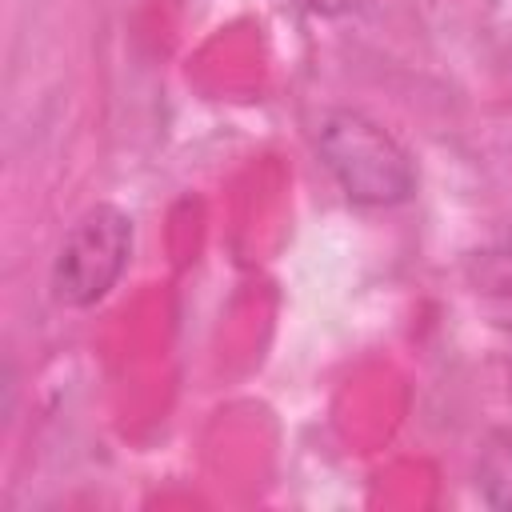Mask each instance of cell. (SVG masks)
Instances as JSON below:
<instances>
[{
	"label": "cell",
	"instance_id": "6da1fadb",
	"mask_svg": "<svg viewBox=\"0 0 512 512\" xmlns=\"http://www.w3.org/2000/svg\"><path fill=\"white\" fill-rule=\"evenodd\" d=\"M316 152L348 200L388 208L412 196L416 172L408 152L364 112L332 108L316 124Z\"/></svg>",
	"mask_w": 512,
	"mask_h": 512
},
{
	"label": "cell",
	"instance_id": "7a4b0ae2",
	"mask_svg": "<svg viewBox=\"0 0 512 512\" xmlns=\"http://www.w3.org/2000/svg\"><path fill=\"white\" fill-rule=\"evenodd\" d=\"M132 252V220L128 212H120L116 204H96L88 208L64 236L52 272H48V288L56 296V304L64 308H88L96 300H104L112 292V284L120 280L124 264Z\"/></svg>",
	"mask_w": 512,
	"mask_h": 512
},
{
	"label": "cell",
	"instance_id": "3957f363",
	"mask_svg": "<svg viewBox=\"0 0 512 512\" xmlns=\"http://www.w3.org/2000/svg\"><path fill=\"white\" fill-rule=\"evenodd\" d=\"M468 288L484 316L512 332V248H484L468 260Z\"/></svg>",
	"mask_w": 512,
	"mask_h": 512
},
{
	"label": "cell",
	"instance_id": "277c9868",
	"mask_svg": "<svg viewBox=\"0 0 512 512\" xmlns=\"http://www.w3.org/2000/svg\"><path fill=\"white\" fill-rule=\"evenodd\" d=\"M476 484L484 504L512 512V432H488L476 456Z\"/></svg>",
	"mask_w": 512,
	"mask_h": 512
},
{
	"label": "cell",
	"instance_id": "5b68a950",
	"mask_svg": "<svg viewBox=\"0 0 512 512\" xmlns=\"http://www.w3.org/2000/svg\"><path fill=\"white\" fill-rule=\"evenodd\" d=\"M508 384H512V364H508Z\"/></svg>",
	"mask_w": 512,
	"mask_h": 512
}]
</instances>
